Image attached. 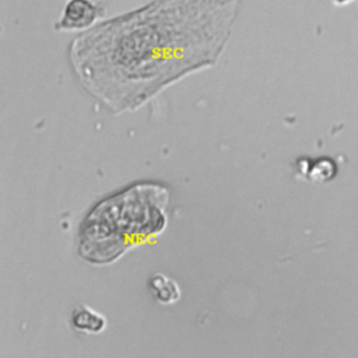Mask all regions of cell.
I'll return each mask as SVG.
<instances>
[{"instance_id":"6da1fadb","label":"cell","mask_w":358,"mask_h":358,"mask_svg":"<svg viewBox=\"0 0 358 358\" xmlns=\"http://www.w3.org/2000/svg\"><path fill=\"white\" fill-rule=\"evenodd\" d=\"M236 0H165L155 8L99 25L78 38L73 48L77 73L88 88L109 102L123 81L130 102L175 80L183 71L211 63L228 34L234 10L201 21V17ZM123 103V102H122Z\"/></svg>"},{"instance_id":"7a4b0ae2","label":"cell","mask_w":358,"mask_h":358,"mask_svg":"<svg viewBox=\"0 0 358 358\" xmlns=\"http://www.w3.org/2000/svg\"><path fill=\"white\" fill-rule=\"evenodd\" d=\"M99 8L91 0H69L63 14L57 21V29H84L88 28L98 17Z\"/></svg>"},{"instance_id":"3957f363","label":"cell","mask_w":358,"mask_h":358,"mask_svg":"<svg viewBox=\"0 0 358 358\" xmlns=\"http://www.w3.org/2000/svg\"><path fill=\"white\" fill-rule=\"evenodd\" d=\"M105 317L87 305H78L71 313V326L84 333H99L105 329Z\"/></svg>"},{"instance_id":"277c9868","label":"cell","mask_w":358,"mask_h":358,"mask_svg":"<svg viewBox=\"0 0 358 358\" xmlns=\"http://www.w3.org/2000/svg\"><path fill=\"white\" fill-rule=\"evenodd\" d=\"M148 288H150L152 296L157 301H159L161 303H173L180 296L179 285L173 280L168 278L166 275H164L161 273L154 274L150 278Z\"/></svg>"}]
</instances>
